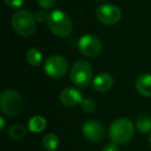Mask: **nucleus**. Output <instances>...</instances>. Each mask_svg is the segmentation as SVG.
I'll return each mask as SVG.
<instances>
[{
    "instance_id": "7",
    "label": "nucleus",
    "mask_w": 151,
    "mask_h": 151,
    "mask_svg": "<svg viewBox=\"0 0 151 151\" xmlns=\"http://www.w3.org/2000/svg\"><path fill=\"white\" fill-rule=\"evenodd\" d=\"M95 16L99 23L107 26H112L117 24L121 20L122 11L117 5L106 3L97 7Z\"/></svg>"
},
{
    "instance_id": "1",
    "label": "nucleus",
    "mask_w": 151,
    "mask_h": 151,
    "mask_svg": "<svg viewBox=\"0 0 151 151\" xmlns=\"http://www.w3.org/2000/svg\"><path fill=\"white\" fill-rule=\"evenodd\" d=\"M134 134V125L128 118L121 117L111 124L109 129V138L116 145H123L130 142Z\"/></svg>"
},
{
    "instance_id": "19",
    "label": "nucleus",
    "mask_w": 151,
    "mask_h": 151,
    "mask_svg": "<svg viewBox=\"0 0 151 151\" xmlns=\"http://www.w3.org/2000/svg\"><path fill=\"white\" fill-rule=\"evenodd\" d=\"M55 3H56V0H37V4L44 9H52Z\"/></svg>"
},
{
    "instance_id": "10",
    "label": "nucleus",
    "mask_w": 151,
    "mask_h": 151,
    "mask_svg": "<svg viewBox=\"0 0 151 151\" xmlns=\"http://www.w3.org/2000/svg\"><path fill=\"white\" fill-rule=\"evenodd\" d=\"M59 101L65 107L73 108L81 105L84 99L79 89L75 88V87H66L59 94Z\"/></svg>"
},
{
    "instance_id": "21",
    "label": "nucleus",
    "mask_w": 151,
    "mask_h": 151,
    "mask_svg": "<svg viewBox=\"0 0 151 151\" xmlns=\"http://www.w3.org/2000/svg\"><path fill=\"white\" fill-rule=\"evenodd\" d=\"M34 17H35L36 21L40 22V23H44V22L47 23V21L49 19V13H46L45 11H38Z\"/></svg>"
},
{
    "instance_id": "8",
    "label": "nucleus",
    "mask_w": 151,
    "mask_h": 151,
    "mask_svg": "<svg viewBox=\"0 0 151 151\" xmlns=\"http://www.w3.org/2000/svg\"><path fill=\"white\" fill-rule=\"evenodd\" d=\"M78 50L83 56L96 57L101 53L103 45L97 36L93 34H85L79 40Z\"/></svg>"
},
{
    "instance_id": "6",
    "label": "nucleus",
    "mask_w": 151,
    "mask_h": 151,
    "mask_svg": "<svg viewBox=\"0 0 151 151\" xmlns=\"http://www.w3.org/2000/svg\"><path fill=\"white\" fill-rule=\"evenodd\" d=\"M68 69V62L61 55H52L44 64V70L50 78L60 79L63 78Z\"/></svg>"
},
{
    "instance_id": "3",
    "label": "nucleus",
    "mask_w": 151,
    "mask_h": 151,
    "mask_svg": "<svg viewBox=\"0 0 151 151\" xmlns=\"http://www.w3.org/2000/svg\"><path fill=\"white\" fill-rule=\"evenodd\" d=\"M35 17L28 9L17 11L12 17V26L14 30L23 37H29L35 32Z\"/></svg>"
},
{
    "instance_id": "17",
    "label": "nucleus",
    "mask_w": 151,
    "mask_h": 151,
    "mask_svg": "<svg viewBox=\"0 0 151 151\" xmlns=\"http://www.w3.org/2000/svg\"><path fill=\"white\" fill-rule=\"evenodd\" d=\"M42 146L48 151H55L59 146L58 136L53 134V132L47 134L42 139Z\"/></svg>"
},
{
    "instance_id": "11",
    "label": "nucleus",
    "mask_w": 151,
    "mask_h": 151,
    "mask_svg": "<svg viewBox=\"0 0 151 151\" xmlns=\"http://www.w3.org/2000/svg\"><path fill=\"white\" fill-rule=\"evenodd\" d=\"M114 79L110 73H101L95 76L92 80V88L99 92H107L113 87Z\"/></svg>"
},
{
    "instance_id": "16",
    "label": "nucleus",
    "mask_w": 151,
    "mask_h": 151,
    "mask_svg": "<svg viewBox=\"0 0 151 151\" xmlns=\"http://www.w3.org/2000/svg\"><path fill=\"white\" fill-rule=\"evenodd\" d=\"M136 126L142 134L151 132V117L146 114H141L136 120Z\"/></svg>"
},
{
    "instance_id": "13",
    "label": "nucleus",
    "mask_w": 151,
    "mask_h": 151,
    "mask_svg": "<svg viewBox=\"0 0 151 151\" xmlns=\"http://www.w3.org/2000/svg\"><path fill=\"white\" fill-rule=\"evenodd\" d=\"M46 126H47V120L45 119V117L40 115L33 116L28 121V128H29V130L32 132H35V134L42 132L46 128Z\"/></svg>"
},
{
    "instance_id": "24",
    "label": "nucleus",
    "mask_w": 151,
    "mask_h": 151,
    "mask_svg": "<svg viewBox=\"0 0 151 151\" xmlns=\"http://www.w3.org/2000/svg\"><path fill=\"white\" fill-rule=\"evenodd\" d=\"M148 141H149V144L151 145V132H150V134H149V139H148Z\"/></svg>"
},
{
    "instance_id": "2",
    "label": "nucleus",
    "mask_w": 151,
    "mask_h": 151,
    "mask_svg": "<svg viewBox=\"0 0 151 151\" xmlns=\"http://www.w3.org/2000/svg\"><path fill=\"white\" fill-rule=\"evenodd\" d=\"M47 26L54 35L59 37H66L73 31V21L61 9H54L49 13Z\"/></svg>"
},
{
    "instance_id": "23",
    "label": "nucleus",
    "mask_w": 151,
    "mask_h": 151,
    "mask_svg": "<svg viewBox=\"0 0 151 151\" xmlns=\"http://www.w3.org/2000/svg\"><path fill=\"white\" fill-rule=\"evenodd\" d=\"M4 127H5V120H4V118H3V116H1V117H0V130L3 132Z\"/></svg>"
},
{
    "instance_id": "4",
    "label": "nucleus",
    "mask_w": 151,
    "mask_h": 151,
    "mask_svg": "<svg viewBox=\"0 0 151 151\" xmlns=\"http://www.w3.org/2000/svg\"><path fill=\"white\" fill-rule=\"evenodd\" d=\"M70 80L79 88H86L92 83V65L87 60H77L73 64L70 70Z\"/></svg>"
},
{
    "instance_id": "12",
    "label": "nucleus",
    "mask_w": 151,
    "mask_h": 151,
    "mask_svg": "<svg viewBox=\"0 0 151 151\" xmlns=\"http://www.w3.org/2000/svg\"><path fill=\"white\" fill-rule=\"evenodd\" d=\"M136 89L142 96L151 97V73H143L136 81Z\"/></svg>"
},
{
    "instance_id": "18",
    "label": "nucleus",
    "mask_w": 151,
    "mask_h": 151,
    "mask_svg": "<svg viewBox=\"0 0 151 151\" xmlns=\"http://www.w3.org/2000/svg\"><path fill=\"white\" fill-rule=\"evenodd\" d=\"M81 108H82V111L85 113H94L96 111V104L92 101V99H86L82 101L81 104Z\"/></svg>"
},
{
    "instance_id": "22",
    "label": "nucleus",
    "mask_w": 151,
    "mask_h": 151,
    "mask_svg": "<svg viewBox=\"0 0 151 151\" xmlns=\"http://www.w3.org/2000/svg\"><path fill=\"white\" fill-rule=\"evenodd\" d=\"M101 151H120V150L118 148V145L114 144V143H109V144H107L104 147Z\"/></svg>"
},
{
    "instance_id": "14",
    "label": "nucleus",
    "mask_w": 151,
    "mask_h": 151,
    "mask_svg": "<svg viewBox=\"0 0 151 151\" xmlns=\"http://www.w3.org/2000/svg\"><path fill=\"white\" fill-rule=\"evenodd\" d=\"M26 60L31 66L38 67L42 62V53L36 48L29 49L26 53Z\"/></svg>"
},
{
    "instance_id": "20",
    "label": "nucleus",
    "mask_w": 151,
    "mask_h": 151,
    "mask_svg": "<svg viewBox=\"0 0 151 151\" xmlns=\"http://www.w3.org/2000/svg\"><path fill=\"white\" fill-rule=\"evenodd\" d=\"M4 2L6 5L13 9H20L24 5L25 0H4Z\"/></svg>"
},
{
    "instance_id": "9",
    "label": "nucleus",
    "mask_w": 151,
    "mask_h": 151,
    "mask_svg": "<svg viewBox=\"0 0 151 151\" xmlns=\"http://www.w3.org/2000/svg\"><path fill=\"white\" fill-rule=\"evenodd\" d=\"M82 134L86 140L96 143L105 136V127L96 120H87L82 126Z\"/></svg>"
},
{
    "instance_id": "15",
    "label": "nucleus",
    "mask_w": 151,
    "mask_h": 151,
    "mask_svg": "<svg viewBox=\"0 0 151 151\" xmlns=\"http://www.w3.org/2000/svg\"><path fill=\"white\" fill-rule=\"evenodd\" d=\"M27 134V129L26 127L21 123L18 124H13L9 127L7 129V134L9 138H12L13 140H22L23 138L26 137Z\"/></svg>"
},
{
    "instance_id": "5",
    "label": "nucleus",
    "mask_w": 151,
    "mask_h": 151,
    "mask_svg": "<svg viewBox=\"0 0 151 151\" xmlns=\"http://www.w3.org/2000/svg\"><path fill=\"white\" fill-rule=\"evenodd\" d=\"M0 108L4 115L14 117L21 112L23 108V99L17 91L6 89L0 95Z\"/></svg>"
}]
</instances>
